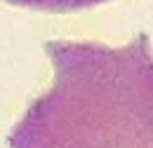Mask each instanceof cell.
<instances>
[{
	"instance_id": "1",
	"label": "cell",
	"mask_w": 153,
	"mask_h": 148,
	"mask_svg": "<svg viewBox=\"0 0 153 148\" xmlns=\"http://www.w3.org/2000/svg\"><path fill=\"white\" fill-rule=\"evenodd\" d=\"M54 85L28 108L14 146H153L149 38L125 47L47 42Z\"/></svg>"
},
{
	"instance_id": "2",
	"label": "cell",
	"mask_w": 153,
	"mask_h": 148,
	"mask_svg": "<svg viewBox=\"0 0 153 148\" xmlns=\"http://www.w3.org/2000/svg\"><path fill=\"white\" fill-rule=\"evenodd\" d=\"M21 7H33V10H45V12H73V10H85L94 7L108 0H7Z\"/></svg>"
}]
</instances>
